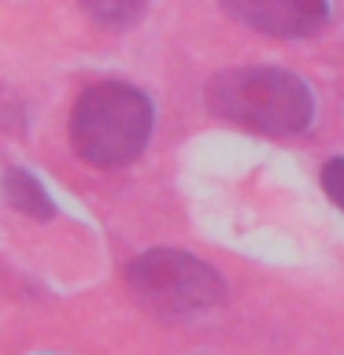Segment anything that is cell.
<instances>
[{
    "instance_id": "obj_6",
    "label": "cell",
    "mask_w": 344,
    "mask_h": 355,
    "mask_svg": "<svg viewBox=\"0 0 344 355\" xmlns=\"http://www.w3.org/2000/svg\"><path fill=\"white\" fill-rule=\"evenodd\" d=\"M78 4L104 30H130L148 11V0H78Z\"/></svg>"
},
{
    "instance_id": "obj_3",
    "label": "cell",
    "mask_w": 344,
    "mask_h": 355,
    "mask_svg": "<svg viewBox=\"0 0 344 355\" xmlns=\"http://www.w3.org/2000/svg\"><path fill=\"white\" fill-rule=\"evenodd\" d=\"M130 293L160 318H193L226 300V282L204 259L178 248L141 252L126 266Z\"/></svg>"
},
{
    "instance_id": "obj_1",
    "label": "cell",
    "mask_w": 344,
    "mask_h": 355,
    "mask_svg": "<svg viewBox=\"0 0 344 355\" xmlns=\"http://www.w3.org/2000/svg\"><path fill=\"white\" fill-rule=\"evenodd\" d=\"M211 115L266 137H296L315 122V93L285 67H226L207 82Z\"/></svg>"
},
{
    "instance_id": "obj_7",
    "label": "cell",
    "mask_w": 344,
    "mask_h": 355,
    "mask_svg": "<svg viewBox=\"0 0 344 355\" xmlns=\"http://www.w3.org/2000/svg\"><path fill=\"white\" fill-rule=\"evenodd\" d=\"M322 189H326V196L344 211V155L326 159V166H322Z\"/></svg>"
},
{
    "instance_id": "obj_2",
    "label": "cell",
    "mask_w": 344,
    "mask_h": 355,
    "mask_svg": "<svg viewBox=\"0 0 344 355\" xmlns=\"http://www.w3.org/2000/svg\"><path fill=\"white\" fill-rule=\"evenodd\" d=\"M155 126V107L130 82H93L71 107V144L96 171H119L141 159Z\"/></svg>"
},
{
    "instance_id": "obj_5",
    "label": "cell",
    "mask_w": 344,
    "mask_h": 355,
    "mask_svg": "<svg viewBox=\"0 0 344 355\" xmlns=\"http://www.w3.org/2000/svg\"><path fill=\"white\" fill-rule=\"evenodd\" d=\"M0 193H4L8 207L26 215L33 222H49L55 215V204L49 196V189L41 185L37 174H30L26 166H4V178H0Z\"/></svg>"
},
{
    "instance_id": "obj_4",
    "label": "cell",
    "mask_w": 344,
    "mask_h": 355,
    "mask_svg": "<svg viewBox=\"0 0 344 355\" xmlns=\"http://www.w3.org/2000/svg\"><path fill=\"white\" fill-rule=\"evenodd\" d=\"M222 11L263 37L300 41L329 22V0H222Z\"/></svg>"
}]
</instances>
